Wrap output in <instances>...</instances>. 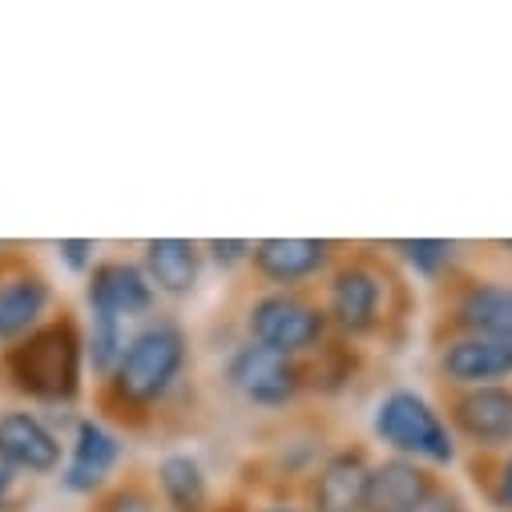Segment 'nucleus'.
Returning <instances> with one entry per match:
<instances>
[{
    "mask_svg": "<svg viewBox=\"0 0 512 512\" xmlns=\"http://www.w3.org/2000/svg\"><path fill=\"white\" fill-rule=\"evenodd\" d=\"M194 343L178 315H154L134 327L117 367L93 383V412L109 428L158 432L190 392Z\"/></svg>",
    "mask_w": 512,
    "mask_h": 512,
    "instance_id": "obj_1",
    "label": "nucleus"
},
{
    "mask_svg": "<svg viewBox=\"0 0 512 512\" xmlns=\"http://www.w3.org/2000/svg\"><path fill=\"white\" fill-rule=\"evenodd\" d=\"M323 311L331 319L335 339L371 347L383 343L392 347L408 335L412 323V283L392 259L388 246L375 242H347L327 279L319 283Z\"/></svg>",
    "mask_w": 512,
    "mask_h": 512,
    "instance_id": "obj_2",
    "label": "nucleus"
},
{
    "mask_svg": "<svg viewBox=\"0 0 512 512\" xmlns=\"http://www.w3.org/2000/svg\"><path fill=\"white\" fill-rule=\"evenodd\" d=\"M85 375V323L73 307H57L25 339L0 347V392L21 408H73Z\"/></svg>",
    "mask_w": 512,
    "mask_h": 512,
    "instance_id": "obj_3",
    "label": "nucleus"
},
{
    "mask_svg": "<svg viewBox=\"0 0 512 512\" xmlns=\"http://www.w3.org/2000/svg\"><path fill=\"white\" fill-rule=\"evenodd\" d=\"M238 327H242V339L271 347L279 355H291V359H311L335 339L319 287H303V291H254L250 287V295L238 307Z\"/></svg>",
    "mask_w": 512,
    "mask_h": 512,
    "instance_id": "obj_4",
    "label": "nucleus"
},
{
    "mask_svg": "<svg viewBox=\"0 0 512 512\" xmlns=\"http://www.w3.org/2000/svg\"><path fill=\"white\" fill-rule=\"evenodd\" d=\"M371 440L383 444L388 456L420 460L436 472H448L460 464V444L440 412L436 400H428L416 388H388L371 408Z\"/></svg>",
    "mask_w": 512,
    "mask_h": 512,
    "instance_id": "obj_5",
    "label": "nucleus"
},
{
    "mask_svg": "<svg viewBox=\"0 0 512 512\" xmlns=\"http://www.w3.org/2000/svg\"><path fill=\"white\" fill-rule=\"evenodd\" d=\"M444 335H488L512 343V271H484L468 263L436 287L432 339Z\"/></svg>",
    "mask_w": 512,
    "mask_h": 512,
    "instance_id": "obj_6",
    "label": "nucleus"
},
{
    "mask_svg": "<svg viewBox=\"0 0 512 512\" xmlns=\"http://www.w3.org/2000/svg\"><path fill=\"white\" fill-rule=\"evenodd\" d=\"M222 379L242 404L263 408V412H287L311 396L307 359L279 355V351L259 347L250 339H238L230 347V355L222 363Z\"/></svg>",
    "mask_w": 512,
    "mask_h": 512,
    "instance_id": "obj_7",
    "label": "nucleus"
},
{
    "mask_svg": "<svg viewBox=\"0 0 512 512\" xmlns=\"http://www.w3.org/2000/svg\"><path fill=\"white\" fill-rule=\"evenodd\" d=\"M57 311V287L21 242H0V347L25 339Z\"/></svg>",
    "mask_w": 512,
    "mask_h": 512,
    "instance_id": "obj_8",
    "label": "nucleus"
},
{
    "mask_svg": "<svg viewBox=\"0 0 512 512\" xmlns=\"http://www.w3.org/2000/svg\"><path fill=\"white\" fill-rule=\"evenodd\" d=\"M436 404L468 460H492L512 448V383L440 392Z\"/></svg>",
    "mask_w": 512,
    "mask_h": 512,
    "instance_id": "obj_9",
    "label": "nucleus"
},
{
    "mask_svg": "<svg viewBox=\"0 0 512 512\" xmlns=\"http://www.w3.org/2000/svg\"><path fill=\"white\" fill-rule=\"evenodd\" d=\"M347 242L339 238H259L246 263L254 291H303L319 287Z\"/></svg>",
    "mask_w": 512,
    "mask_h": 512,
    "instance_id": "obj_10",
    "label": "nucleus"
},
{
    "mask_svg": "<svg viewBox=\"0 0 512 512\" xmlns=\"http://www.w3.org/2000/svg\"><path fill=\"white\" fill-rule=\"evenodd\" d=\"M371 464H375V452L367 440L339 436L331 444V452L323 456V464L307 476L299 504L307 512H363Z\"/></svg>",
    "mask_w": 512,
    "mask_h": 512,
    "instance_id": "obj_11",
    "label": "nucleus"
},
{
    "mask_svg": "<svg viewBox=\"0 0 512 512\" xmlns=\"http://www.w3.org/2000/svg\"><path fill=\"white\" fill-rule=\"evenodd\" d=\"M432 379L440 392L512 383V343L488 339V335L432 339Z\"/></svg>",
    "mask_w": 512,
    "mask_h": 512,
    "instance_id": "obj_12",
    "label": "nucleus"
},
{
    "mask_svg": "<svg viewBox=\"0 0 512 512\" xmlns=\"http://www.w3.org/2000/svg\"><path fill=\"white\" fill-rule=\"evenodd\" d=\"M85 303H89V311L125 319L130 327L158 315L154 283L146 279L142 263L125 259V254H105V259L93 263V271L85 275Z\"/></svg>",
    "mask_w": 512,
    "mask_h": 512,
    "instance_id": "obj_13",
    "label": "nucleus"
},
{
    "mask_svg": "<svg viewBox=\"0 0 512 512\" xmlns=\"http://www.w3.org/2000/svg\"><path fill=\"white\" fill-rule=\"evenodd\" d=\"M69 444L33 408H0V464L17 476H53L65 468Z\"/></svg>",
    "mask_w": 512,
    "mask_h": 512,
    "instance_id": "obj_14",
    "label": "nucleus"
},
{
    "mask_svg": "<svg viewBox=\"0 0 512 512\" xmlns=\"http://www.w3.org/2000/svg\"><path fill=\"white\" fill-rule=\"evenodd\" d=\"M121 456H125L121 436L105 420L81 416V420H73V432H69V452H65L61 484L69 492H77V496H97L117 476Z\"/></svg>",
    "mask_w": 512,
    "mask_h": 512,
    "instance_id": "obj_15",
    "label": "nucleus"
},
{
    "mask_svg": "<svg viewBox=\"0 0 512 512\" xmlns=\"http://www.w3.org/2000/svg\"><path fill=\"white\" fill-rule=\"evenodd\" d=\"M138 263L154 283L158 299H190L206 271V250L194 238H146L138 246Z\"/></svg>",
    "mask_w": 512,
    "mask_h": 512,
    "instance_id": "obj_16",
    "label": "nucleus"
},
{
    "mask_svg": "<svg viewBox=\"0 0 512 512\" xmlns=\"http://www.w3.org/2000/svg\"><path fill=\"white\" fill-rule=\"evenodd\" d=\"M444 472L408 460V456H375L371 464V480H367V496H363V512H416V504L436 488Z\"/></svg>",
    "mask_w": 512,
    "mask_h": 512,
    "instance_id": "obj_17",
    "label": "nucleus"
},
{
    "mask_svg": "<svg viewBox=\"0 0 512 512\" xmlns=\"http://www.w3.org/2000/svg\"><path fill=\"white\" fill-rule=\"evenodd\" d=\"M154 488L162 500V512H210L214 488L198 456L190 452H166L154 464Z\"/></svg>",
    "mask_w": 512,
    "mask_h": 512,
    "instance_id": "obj_18",
    "label": "nucleus"
},
{
    "mask_svg": "<svg viewBox=\"0 0 512 512\" xmlns=\"http://www.w3.org/2000/svg\"><path fill=\"white\" fill-rule=\"evenodd\" d=\"M388 250L396 263H404L412 275H420L432 287H440L448 275H456L468 263L464 242H452V238H396L388 242Z\"/></svg>",
    "mask_w": 512,
    "mask_h": 512,
    "instance_id": "obj_19",
    "label": "nucleus"
},
{
    "mask_svg": "<svg viewBox=\"0 0 512 512\" xmlns=\"http://www.w3.org/2000/svg\"><path fill=\"white\" fill-rule=\"evenodd\" d=\"M363 371V347L331 339L319 355L307 359V375H311V396H339Z\"/></svg>",
    "mask_w": 512,
    "mask_h": 512,
    "instance_id": "obj_20",
    "label": "nucleus"
},
{
    "mask_svg": "<svg viewBox=\"0 0 512 512\" xmlns=\"http://www.w3.org/2000/svg\"><path fill=\"white\" fill-rule=\"evenodd\" d=\"M89 512H162L154 472H142V468L117 472L97 496H89Z\"/></svg>",
    "mask_w": 512,
    "mask_h": 512,
    "instance_id": "obj_21",
    "label": "nucleus"
},
{
    "mask_svg": "<svg viewBox=\"0 0 512 512\" xmlns=\"http://www.w3.org/2000/svg\"><path fill=\"white\" fill-rule=\"evenodd\" d=\"M130 335H134V327L125 319L89 311V323H85V367L93 371V383H101L117 367V359H121L125 343H130Z\"/></svg>",
    "mask_w": 512,
    "mask_h": 512,
    "instance_id": "obj_22",
    "label": "nucleus"
},
{
    "mask_svg": "<svg viewBox=\"0 0 512 512\" xmlns=\"http://www.w3.org/2000/svg\"><path fill=\"white\" fill-rule=\"evenodd\" d=\"M468 468L476 472L472 480H476L484 504L492 512H512V448L492 460H468Z\"/></svg>",
    "mask_w": 512,
    "mask_h": 512,
    "instance_id": "obj_23",
    "label": "nucleus"
},
{
    "mask_svg": "<svg viewBox=\"0 0 512 512\" xmlns=\"http://www.w3.org/2000/svg\"><path fill=\"white\" fill-rule=\"evenodd\" d=\"M202 250H206V263L234 275V271H246L254 242H246V238H210V242H202Z\"/></svg>",
    "mask_w": 512,
    "mask_h": 512,
    "instance_id": "obj_24",
    "label": "nucleus"
},
{
    "mask_svg": "<svg viewBox=\"0 0 512 512\" xmlns=\"http://www.w3.org/2000/svg\"><path fill=\"white\" fill-rule=\"evenodd\" d=\"M416 512H472V500L460 492V484H456V480L440 476V480H436V488L416 504Z\"/></svg>",
    "mask_w": 512,
    "mask_h": 512,
    "instance_id": "obj_25",
    "label": "nucleus"
},
{
    "mask_svg": "<svg viewBox=\"0 0 512 512\" xmlns=\"http://www.w3.org/2000/svg\"><path fill=\"white\" fill-rule=\"evenodd\" d=\"M57 254H61V263L73 275H89L93 263H97V242L93 238H61L57 242Z\"/></svg>",
    "mask_w": 512,
    "mask_h": 512,
    "instance_id": "obj_26",
    "label": "nucleus"
},
{
    "mask_svg": "<svg viewBox=\"0 0 512 512\" xmlns=\"http://www.w3.org/2000/svg\"><path fill=\"white\" fill-rule=\"evenodd\" d=\"M17 472H9L5 464H0V512H5L9 504H13V496H17Z\"/></svg>",
    "mask_w": 512,
    "mask_h": 512,
    "instance_id": "obj_27",
    "label": "nucleus"
},
{
    "mask_svg": "<svg viewBox=\"0 0 512 512\" xmlns=\"http://www.w3.org/2000/svg\"><path fill=\"white\" fill-rule=\"evenodd\" d=\"M250 508H254V500H250L246 492H234V496H226V500H214L210 512H250Z\"/></svg>",
    "mask_w": 512,
    "mask_h": 512,
    "instance_id": "obj_28",
    "label": "nucleus"
},
{
    "mask_svg": "<svg viewBox=\"0 0 512 512\" xmlns=\"http://www.w3.org/2000/svg\"><path fill=\"white\" fill-rule=\"evenodd\" d=\"M250 512H307L299 500H267V504H259V508H250Z\"/></svg>",
    "mask_w": 512,
    "mask_h": 512,
    "instance_id": "obj_29",
    "label": "nucleus"
},
{
    "mask_svg": "<svg viewBox=\"0 0 512 512\" xmlns=\"http://www.w3.org/2000/svg\"><path fill=\"white\" fill-rule=\"evenodd\" d=\"M496 246H500V259H504V267L512 271V238H508V242H496Z\"/></svg>",
    "mask_w": 512,
    "mask_h": 512,
    "instance_id": "obj_30",
    "label": "nucleus"
}]
</instances>
